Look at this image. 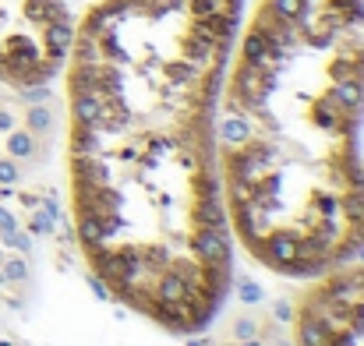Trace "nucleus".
Masks as SVG:
<instances>
[{"label":"nucleus","mask_w":364,"mask_h":346,"mask_svg":"<svg viewBox=\"0 0 364 346\" xmlns=\"http://www.w3.org/2000/svg\"><path fill=\"white\" fill-rule=\"evenodd\" d=\"M237 336H241V340H251V336H255V322H237Z\"/></svg>","instance_id":"5"},{"label":"nucleus","mask_w":364,"mask_h":346,"mask_svg":"<svg viewBox=\"0 0 364 346\" xmlns=\"http://www.w3.org/2000/svg\"><path fill=\"white\" fill-rule=\"evenodd\" d=\"M71 36L68 0H0V85L36 89L57 78Z\"/></svg>","instance_id":"3"},{"label":"nucleus","mask_w":364,"mask_h":346,"mask_svg":"<svg viewBox=\"0 0 364 346\" xmlns=\"http://www.w3.org/2000/svg\"><path fill=\"white\" fill-rule=\"evenodd\" d=\"M364 0H258L216 107L230 233L318 279L364 247Z\"/></svg>","instance_id":"2"},{"label":"nucleus","mask_w":364,"mask_h":346,"mask_svg":"<svg viewBox=\"0 0 364 346\" xmlns=\"http://www.w3.org/2000/svg\"><path fill=\"white\" fill-rule=\"evenodd\" d=\"M297 346H364V265L329 269L294 315Z\"/></svg>","instance_id":"4"},{"label":"nucleus","mask_w":364,"mask_h":346,"mask_svg":"<svg viewBox=\"0 0 364 346\" xmlns=\"http://www.w3.org/2000/svg\"><path fill=\"white\" fill-rule=\"evenodd\" d=\"M241 21L244 0H92L60 67L78 247L170 333H202L234 272L216 107Z\"/></svg>","instance_id":"1"}]
</instances>
